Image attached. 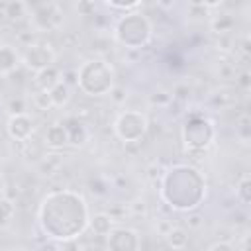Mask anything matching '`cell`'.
Returning a JSON list of instances; mask_svg holds the SVG:
<instances>
[{
  "label": "cell",
  "mask_w": 251,
  "mask_h": 251,
  "mask_svg": "<svg viewBox=\"0 0 251 251\" xmlns=\"http://www.w3.org/2000/svg\"><path fill=\"white\" fill-rule=\"evenodd\" d=\"M57 61V53L49 43H41L35 41L33 45L25 47L22 53V65L31 71V73H39L47 67H53Z\"/></svg>",
  "instance_id": "obj_6"
},
{
  "label": "cell",
  "mask_w": 251,
  "mask_h": 251,
  "mask_svg": "<svg viewBox=\"0 0 251 251\" xmlns=\"http://www.w3.org/2000/svg\"><path fill=\"white\" fill-rule=\"evenodd\" d=\"M8 251H29L27 247H22V245H18V247H10Z\"/></svg>",
  "instance_id": "obj_43"
},
{
  "label": "cell",
  "mask_w": 251,
  "mask_h": 251,
  "mask_svg": "<svg viewBox=\"0 0 251 251\" xmlns=\"http://www.w3.org/2000/svg\"><path fill=\"white\" fill-rule=\"evenodd\" d=\"M137 231L129 227H118L108 233V251H137Z\"/></svg>",
  "instance_id": "obj_7"
},
{
  "label": "cell",
  "mask_w": 251,
  "mask_h": 251,
  "mask_svg": "<svg viewBox=\"0 0 251 251\" xmlns=\"http://www.w3.org/2000/svg\"><path fill=\"white\" fill-rule=\"evenodd\" d=\"M59 82H61V71L55 65L53 67H47V69H43L39 73H35V86H37V90L49 92Z\"/></svg>",
  "instance_id": "obj_13"
},
{
  "label": "cell",
  "mask_w": 251,
  "mask_h": 251,
  "mask_svg": "<svg viewBox=\"0 0 251 251\" xmlns=\"http://www.w3.org/2000/svg\"><path fill=\"white\" fill-rule=\"evenodd\" d=\"M35 251H63V247H61L59 241H55V239H45V241H41V243L37 245Z\"/></svg>",
  "instance_id": "obj_36"
},
{
  "label": "cell",
  "mask_w": 251,
  "mask_h": 251,
  "mask_svg": "<svg viewBox=\"0 0 251 251\" xmlns=\"http://www.w3.org/2000/svg\"><path fill=\"white\" fill-rule=\"evenodd\" d=\"M114 69L110 63L102 59H92L86 61L78 69V88L84 92L88 86V96H102L108 94L114 86Z\"/></svg>",
  "instance_id": "obj_1"
},
{
  "label": "cell",
  "mask_w": 251,
  "mask_h": 251,
  "mask_svg": "<svg viewBox=\"0 0 251 251\" xmlns=\"http://www.w3.org/2000/svg\"><path fill=\"white\" fill-rule=\"evenodd\" d=\"M190 94H192V88L188 86V82H178V84L173 88V92H171L173 100H175V102H180V104H184V102L190 98Z\"/></svg>",
  "instance_id": "obj_26"
},
{
  "label": "cell",
  "mask_w": 251,
  "mask_h": 251,
  "mask_svg": "<svg viewBox=\"0 0 251 251\" xmlns=\"http://www.w3.org/2000/svg\"><path fill=\"white\" fill-rule=\"evenodd\" d=\"M20 194H22V190H20V186H18L16 182H6V184H2L0 198H4V200H8V202H14V204H16V200L20 198Z\"/></svg>",
  "instance_id": "obj_28"
},
{
  "label": "cell",
  "mask_w": 251,
  "mask_h": 251,
  "mask_svg": "<svg viewBox=\"0 0 251 251\" xmlns=\"http://www.w3.org/2000/svg\"><path fill=\"white\" fill-rule=\"evenodd\" d=\"M76 10H78L80 16H94L96 4H94V2H78V4H76Z\"/></svg>",
  "instance_id": "obj_37"
},
{
  "label": "cell",
  "mask_w": 251,
  "mask_h": 251,
  "mask_svg": "<svg viewBox=\"0 0 251 251\" xmlns=\"http://www.w3.org/2000/svg\"><path fill=\"white\" fill-rule=\"evenodd\" d=\"M0 190H2V184H0Z\"/></svg>",
  "instance_id": "obj_44"
},
{
  "label": "cell",
  "mask_w": 251,
  "mask_h": 251,
  "mask_svg": "<svg viewBox=\"0 0 251 251\" xmlns=\"http://www.w3.org/2000/svg\"><path fill=\"white\" fill-rule=\"evenodd\" d=\"M6 110L10 116H18V114H27V100L24 96H12L6 102Z\"/></svg>",
  "instance_id": "obj_23"
},
{
  "label": "cell",
  "mask_w": 251,
  "mask_h": 251,
  "mask_svg": "<svg viewBox=\"0 0 251 251\" xmlns=\"http://www.w3.org/2000/svg\"><path fill=\"white\" fill-rule=\"evenodd\" d=\"M88 226H90V229L94 231V235H108V233L112 231L114 220L110 218L108 212H98V214H94V216L88 220Z\"/></svg>",
  "instance_id": "obj_17"
},
{
  "label": "cell",
  "mask_w": 251,
  "mask_h": 251,
  "mask_svg": "<svg viewBox=\"0 0 251 251\" xmlns=\"http://www.w3.org/2000/svg\"><path fill=\"white\" fill-rule=\"evenodd\" d=\"M61 124L67 129L69 145H73V147H84L90 141V127L78 116H71V118L63 120Z\"/></svg>",
  "instance_id": "obj_9"
},
{
  "label": "cell",
  "mask_w": 251,
  "mask_h": 251,
  "mask_svg": "<svg viewBox=\"0 0 251 251\" xmlns=\"http://www.w3.org/2000/svg\"><path fill=\"white\" fill-rule=\"evenodd\" d=\"M165 241L173 251H182L188 247V231L180 226H173L165 235Z\"/></svg>",
  "instance_id": "obj_16"
},
{
  "label": "cell",
  "mask_w": 251,
  "mask_h": 251,
  "mask_svg": "<svg viewBox=\"0 0 251 251\" xmlns=\"http://www.w3.org/2000/svg\"><path fill=\"white\" fill-rule=\"evenodd\" d=\"M61 82H65L69 88L78 86V69H63L61 71Z\"/></svg>",
  "instance_id": "obj_32"
},
{
  "label": "cell",
  "mask_w": 251,
  "mask_h": 251,
  "mask_svg": "<svg viewBox=\"0 0 251 251\" xmlns=\"http://www.w3.org/2000/svg\"><path fill=\"white\" fill-rule=\"evenodd\" d=\"M35 35H37V33L31 31V29H29V31H20V33H18V41H20L24 47H29V45L35 43Z\"/></svg>",
  "instance_id": "obj_34"
},
{
  "label": "cell",
  "mask_w": 251,
  "mask_h": 251,
  "mask_svg": "<svg viewBox=\"0 0 251 251\" xmlns=\"http://www.w3.org/2000/svg\"><path fill=\"white\" fill-rule=\"evenodd\" d=\"M208 251H235V245L231 241H216L210 245Z\"/></svg>",
  "instance_id": "obj_38"
},
{
  "label": "cell",
  "mask_w": 251,
  "mask_h": 251,
  "mask_svg": "<svg viewBox=\"0 0 251 251\" xmlns=\"http://www.w3.org/2000/svg\"><path fill=\"white\" fill-rule=\"evenodd\" d=\"M43 145L53 149V151H59L63 147L69 145V135H67V129L61 122H55L51 124L47 129H45V137H43Z\"/></svg>",
  "instance_id": "obj_11"
},
{
  "label": "cell",
  "mask_w": 251,
  "mask_h": 251,
  "mask_svg": "<svg viewBox=\"0 0 251 251\" xmlns=\"http://www.w3.org/2000/svg\"><path fill=\"white\" fill-rule=\"evenodd\" d=\"M182 137H184V143H186V153L192 155L196 151H204L206 145L214 139L212 124L206 122V120L192 118V120L186 122L184 131H182Z\"/></svg>",
  "instance_id": "obj_5"
},
{
  "label": "cell",
  "mask_w": 251,
  "mask_h": 251,
  "mask_svg": "<svg viewBox=\"0 0 251 251\" xmlns=\"http://www.w3.org/2000/svg\"><path fill=\"white\" fill-rule=\"evenodd\" d=\"M114 131L116 135L126 141V143H135L139 141L145 131H147V118L141 114V112H133V110H127V112H122L116 122H114Z\"/></svg>",
  "instance_id": "obj_4"
},
{
  "label": "cell",
  "mask_w": 251,
  "mask_h": 251,
  "mask_svg": "<svg viewBox=\"0 0 251 251\" xmlns=\"http://www.w3.org/2000/svg\"><path fill=\"white\" fill-rule=\"evenodd\" d=\"M171 227H173V224H171L169 220H157V224H155L157 233H159V235H163V237L169 233V229H171Z\"/></svg>",
  "instance_id": "obj_40"
},
{
  "label": "cell",
  "mask_w": 251,
  "mask_h": 251,
  "mask_svg": "<svg viewBox=\"0 0 251 251\" xmlns=\"http://www.w3.org/2000/svg\"><path fill=\"white\" fill-rule=\"evenodd\" d=\"M243 251H249V235H243Z\"/></svg>",
  "instance_id": "obj_41"
},
{
  "label": "cell",
  "mask_w": 251,
  "mask_h": 251,
  "mask_svg": "<svg viewBox=\"0 0 251 251\" xmlns=\"http://www.w3.org/2000/svg\"><path fill=\"white\" fill-rule=\"evenodd\" d=\"M171 102H173L171 92H165V90H155V92H151V94H149V104H151V106H161V108H167Z\"/></svg>",
  "instance_id": "obj_27"
},
{
  "label": "cell",
  "mask_w": 251,
  "mask_h": 251,
  "mask_svg": "<svg viewBox=\"0 0 251 251\" xmlns=\"http://www.w3.org/2000/svg\"><path fill=\"white\" fill-rule=\"evenodd\" d=\"M216 75H218V78H224V80H235V76H237L235 65L233 63H227V61H222L216 67Z\"/></svg>",
  "instance_id": "obj_24"
},
{
  "label": "cell",
  "mask_w": 251,
  "mask_h": 251,
  "mask_svg": "<svg viewBox=\"0 0 251 251\" xmlns=\"http://www.w3.org/2000/svg\"><path fill=\"white\" fill-rule=\"evenodd\" d=\"M29 6V25L35 33H47L55 31L63 25L65 12L59 2H35Z\"/></svg>",
  "instance_id": "obj_3"
},
{
  "label": "cell",
  "mask_w": 251,
  "mask_h": 251,
  "mask_svg": "<svg viewBox=\"0 0 251 251\" xmlns=\"http://www.w3.org/2000/svg\"><path fill=\"white\" fill-rule=\"evenodd\" d=\"M33 120L27 114H18V116H10L8 124H6V131L14 141L25 143L31 139L33 135Z\"/></svg>",
  "instance_id": "obj_8"
},
{
  "label": "cell",
  "mask_w": 251,
  "mask_h": 251,
  "mask_svg": "<svg viewBox=\"0 0 251 251\" xmlns=\"http://www.w3.org/2000/svg\"><path fill=\"white\" fill-rule=\"evenodd\" d=\"M0 169H2V167H0Z\"/></svg>",
  "instance_id": "obj_45"
},
{
  "label": "cell",
  "mask_w": 251,
  "mask_h": 251,
  "mask_svg": "<svg viewBox=\"0 0 251 251\" xmlns=\"http://www.w3.org/2000/svg\"><path fill=\"white\" fill-rule=\"evenodd\" d=\"M233 27H235V18L227 12H220L210 18V29L216 35H229Z\"/></svg>",
  "instance_id": "obj_15"
},
{
  "label": "cell",
  "mask_w": 251,
  "mask_h": 251,
  "mask_svg": "<svg viewBox=\"0 0 251 251\" xmlns=\"http://www.w3.org/2000/svg\"><path fill=\"white\" fill-rule=\"evenodd\" d=\"M0 14L4 18H8L10 22H18L24 16L29 14V6L24 0H8V2H0Z\"/></svg>",
  "instance_id": "obj_14"
},
{
  "label": "cell",
  "mask_w": 251,
  "mask_h": 251,
  "mask_svg": "<svg viewBox=\"0 0 251 251\" xmlns=\"http://www.w3.org/2000/svg\"><path fill=\"white\" fill-rule=\"evenodd\" d=\"M20 65L22 53L10 43H0V75H12L20 69Z\"/></svg>",
  "instance_id": "obj_10"
},
{
  "label": "cell",
  "mask_w": 251,
  "mask_h": 251,
  "mask_svg": "<svg viewBox=\"0 0 251 251\" xmlns=\"http://www.w3.org/2000/svg\"><path fill=\"white\" fill-rule=\"evenodd\" d=\"M108 214H110V218L116 222V220H122V216L129 214V212H127V206H112Z\"/></svg>",
  "instance_id": "obj_39"
},
{
  "label": "cell",
  "mask_w": 251,
  "mask_h": 251,
  "mask_svg": "<svg viewBox=\"0 0 251 251\" xmlns=\"http://www.w3.org/2000/svg\"><path fill=\"white\" fill-rule=\"evenodd\" d=\"M31 104H33L37 110H41V112H47V110L53 108L51 96H49V92H45V90H35L33 96H31Z\"/></svg>",
  "instance_id": "obj_22"
},
{
  "label": "cell",
  "mask_w": 251,
  "mask_h": 251,
  "mask_svg": "<svg viewBox=\"0 0 251 251\" xmlns=\"http://www.w3.org/2000/svg\"><path fill=\"white\" fill-rule=\"evenodd\" d=\"M49 96H51V102H53V108H65L69 102H71V88L65 84V82H59L57 86H53L49 90Z\"/></svg>",
  "instance_id": "obj_18"
},
{
  "label": "cell",
  "mask_w": 251,
  "mask_h": 251,
  "mask_svg": "<svg viewBox=\"0 0 251 251\" xmlns=\"http://www.w3.org/2000/svg\"><path fill=\"white\" fill-rule=\"evenodd\" d=\"M159 6H161V8H173L175 2H159Z\"/></svg>",
  "instance_id": "obj_42"
},
{
  "label": "cell",
  "mask_w": 251,
  "mask_h": 251,
  "mask_svg": "<svg viewBox=\"0 0 251 251\" xmlns=\"http://www.w3.org/2000/svg\"><path fill=\"white\" fill-rule=\"evenodd\" d=\"M108 94H110L112 104H116V106H122V104H126V100H127V88H126V86H120V84H114Z\"/></svg>",
  "instance_id": "obj_30"
},
{
  "label": "cell",
  "mask_w": 251,
  "mask_h": 251,
  "mask_svg": "<svg viewBox=\"0 0 251 251\" xmlns=\"http://www.w3.org/2000/svg\"><path fill=\"white\" fill-rule=\"evenodd\" d=\"M235 84L241 88V90H249V86H251V75L247 73V71H243V73H239L237 76H235Z\"/></svg>",
  "instance_id": "obj_35"
},
{
  "label": "cell",
  "mask_w": 251,
  "mask_h": 251,
  "mask_svg": "<svg viewBox=\"0 0 251 251\" xmlns=\"http://www.w3.org/2000/svg\"><path fill=\"white\" fill-rule=\"evenodd\" d=\"M235 196H237L243 204H249V200H251V178H249V173H245V175L239 178V182H237V186H235Z\"/></svg>",
  "instance_id": "obj_20"
},
{
  "label": "cell",
  "mask_w": 251,
  "mask_h": 251,
  "mask_svg": "<svg viewBox=\"0 0 251 251\" xmlns=\"http://www.w3.org/2000/svg\"><path fill=\"white\" fill-rule=\"evenodd\" d=\"M65 159H63V153L59 151H51V153H45L39 161H37V173L41 176H53L61 171Z\"/></svg>",
  "instance_id": "obj_12"
},
{
  "label": "cell",
  "mask_w": 251,
  "mask_h": 251,
  "mask_svg": "<svg viewBox=\"0 0 251 251\" xmlns=\"http://www.w3.org/2000/svg\"><path fill=\"white\" fill-rule=\"evenodd\" d=\"M163 175H165V171H163V167H161L159 163H151V165L145 169V176H147V180H149L151 184H159V182L163 180Z\"/></svg>",
  "instance_id": "obj_29"
},
{
  "label": "cell",
  "mask_w": 251,
  "mask_h": 251,
  "mask_svg": "<svg viewBox=\"0 0 251 251\" xmlns=\"http://www.w3.org/2000/svg\"><path fill=\"white\" fill-rule=\"evenodd\" d=\"M184 222H186V227H188V229H202V227H204V216L198 214V212L188 214Z\"/></svg>",
  "instance_id": "obj_33"
},
{
  "label": "cell",
  "mask_w": 251,
  "mask_h": 251,
  "mask_svg": "<svg viewBox=\"0 0 251 251\" xmlns=\"http://www.w3.org/2000/svg\"><path fill=\"white\" fill-rule=\"evenodd\" d=\"M147 210H149V206H147L145 198H133L127 204V212L131 216H147Z\"/></svg>",
  "instance_id": "obj_31"
},
{
  "label": "cell",
  "mask_w": 251,
  "mask_h": 251,
  "mask_svg": "<svg viewBox=\"0 0 251 251\" xmlns=\"http://www.w3.org/2000/svg\"><path fill=\"white\" fill-rule=\"evenodd\" d=\"M151 31H153L151 22L143 18L141 14L131 12V14H126V18L118 22L114 29V37L127 49H139L151 39Z\"/></svg>",
  "instance_id": "obj_2"
},
{
  "label": "cell",
  "mask_w": 251,
  "mask_h": 251,
  "mask_svg": "<svg viewBox=\"0 0 251 251\" xmlns=\"http://www.w3.org/2000/svg\"><path fill=\"white\" fill-rule=\"evenodd\" d=\"M208 102H210V106H214V108H227V106H233V104L237 102V96H235L233 90L224 88V90H218V92L210 94Z\"/></svg>",
  "instance_id": "obj_19"
},
{
  "label": "cell",
  "mask_w": 251,
  "mask_h": 251,
  "mask_svg": "<svg viewBox=\"0 0 251 251\" xmlns=\"http://www.w3.org/2000/svg\"><path fill=\"white\" fill-rule=\"evenodd\" d=\"M14 214H16V204L0 198V229H4L10 224V220L14 218Z\"/></svg>",
  "instance_id": "obj_21"
},
{
  "label": "cell",
  "mask_w": 251,
  "mask_h": 251,
  "mask_svg": "<svg viewBox=\"0 0 251 251\" xmlns=\"http://www.w3.org/2000/svg\"><path fill=\"white\" fill-rule=\"evenodd\" d=\"M110 10H126L127 14H131L133 10H137V8H141L143 6V2L141 0H133V2H116V0H106L104 2Z\"/></svg>",
  "instance_id": "obj_25"
}]
</instances>
